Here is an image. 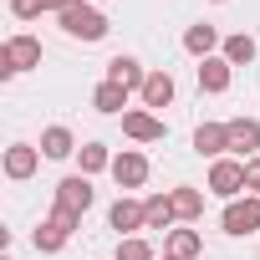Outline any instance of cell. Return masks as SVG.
I'll return each instance as SVG.
<instances>
[{
  "mask_svg": "<svg viewBox=\"0 0 260 260\" xmlns=\"http://www.w3.org/2000/svg\"><path fill=\"white\" fill-rule=\"evenodd\" d=\"M122 133L133 143H158L169 127H164V117H153L148 107H138V112H122Z\"/></svg>",
  "mask_w": 260,
  "mask_h": 260,
  "instance_id": "30bf717a",
  "label": "cell"
},
{
  "mask_svg": "<svg viewBox=\"0 0 260 260\" xmlns=\"http://www.w3.org/2000/svg\"><path fill=\"white\" fill-rule=\"evenodd\" d=\"M77 224H82L77 214H67V209H51V214L41 219V230H36V250L56 255V250H61V245H67V240L77 235Z\"/></svg>",
  "mask_w": 260,
  "mask_h": 260,
  "instance_id": "5b68a950",
  "label": "cell"
},
{
  "mask_svg": "<svg viewBox=\"0 0 260 260\" xmlns=\"http://www.w3.org/2000/svg\"><path fill=\"white\" fill-rule=\"evenodd\" d=\"M245 194H260V158H245Z\"/></svg>",
  "mask_w": 260,
  "mask_h": 260,
  "instance_id": "484cf974",
  "label": "cell"
},
{
  "mask_svg": "<svg viewBox=\"0 0 260 260\" xmlns=\"http://www.w3.org/2000/svg\"><path fill=\"white\" fill-rule=\"evenodd\" d=\"M107 82H117V87H127V92H143V82H148V72H143V61L138 56H112L107 61Z\"/></svg>",
  "mask_w": 260,
  "mask_h": 260,
  "instance_id": "4fadbf2b",
  "label": "cell"
},
{
  "mask_svg": "<svg viewBox=\"0 0 260 260\" xmlns=\"http://www.w3.org/2000/svg\"><path fill=\"white\" fill-rule=\"evenodd\" d=\"M107 224L117 230V240H127L133 230H148V214H143V204H138V199H127V194H117V204L107 209Z\"/></svg>",
  "mask_w": 260,
  "mask_h": 260,
  "instance_id": "52a82bcc",
  "label": "cell"
},
{
  "mask_svg": "<svg viewBox=\"0 0 260 260\" xmlns=\"http://www.w3.org/2000/svg\"><path fill=\"white\" fill-rule=\"evenodd\" d=\"M77 153V138H72V127H46L41 133V158H72Z\"/></svg>",
  "mask_w": 260,
  "mask_h": 260,
  "instance_id": "e0dca14e",
  "label": "cell"
},
{
  "mask_svg": "<svg viewBox=\"0 0 260 260\" xmlns=\"http://www.w3.org/2000/svg\"><path fill=\"white\" fill-rule=\"evenodd\" d=\"M214 46H224V41H219V31H214L209 21H199V26H189V31H184V51H189V56H199V61H204V56H214Z\"/></svg>",
  "mask_w": 260,
  "mask_h": 260,
  "instance_id": "5bb4252c",
  "label": "cell"
},
{
  "mask_svg": "<svg viewBox=\"0 0 260 260\" xmlns=\"http://www.w3.org/2000/svg\"><path fill=\"white\" fill-rule=\"evenodd\" d=\"M41 6H46V11H51V16H61V11H67V6H72V0H41Z\"/></svg>",
  "mask_w": 260,
  "mask_h": 260,
  "instance_id": "4316f807",
  "label": "cell"
},
{
  "mask_svg": "<svg viewBox=\"0 0 260 260\" xmlns=\"http://www.w3.org/2000/svg\"><path fill=\"white\" fill-rule=\"evenodd\" d=\"M56 21H61V31H67L72 41H102V36H107V16L92 11L87 0H72V6H67Z\"/></svg>",
  "mask_w": 260,
  "mask_h": 260,
  "instance_id": "6da1fadb",
  "label": "cell"
},
{
  "mask_svg": "<svg viewBox=\"0 0 260 260\" xmlns=\"http://www.w3.org/2000/svg\"><path fill=\"white\" fill-rule=\"evenodd\" d=\"M6 260H11V255H6Z\"/></svg>",
  "mask_w": 260,
  "mask_h": 260,
  "instance_id": "f1b7e54d",
  "label": "cell"
},
{
  "mask_svg": "<svg viewBox=\"0 0 260 260\" xmlns=\"http://www.w3.org/2000/svg\"><path fill=\"white\" fill-rule=\"evenodd\" d=\"M230 77H235V67L224 61V56H204L199 61V92H230Z\"/></svg>",
  "mask_w": 260,
  "mask_h": 260,
  "instance_id": "7c38bea8",
  "label": "cell"
},
{
  "mask_svg": "<svg viewBox=\"0 0 260 260\" xmlns=\"http://www.w3.org/2000/svg\"><path fill=\"white\" fill-rule=\"evenodd\" d=\"M224 127H230V153L260 158V122H255V117H230Z\"/></svg>",
  "mask_w": 260,
  "mask_h": 260,
  "instance_id": "9c48e42d",
  "label": "cell"
},
{
  "mask_svg": "<svg viewBox=\"0 0 260 260\" xmlns=\"http://www.w3.org/2000/svg\"><path fill=\"white\" fill-rule=\"evenodd\" d=\"M36 164H41V148H31V143H11L6 148V174L11 179H31Z\"/></svg>",
  "mask_w": 260,
  "mask_h": 260,
  "instance_id": "9a60e30c",
  "label": "cell"
},
{
  "mask_svg": "<svg viewBox=\"0 0 260 260\" xmlns=\"http://www.w3.org/2000/svg\"><path fill=\"white\" fill-rule=\"evenodd\" d=\"M41 11H46L41 0H11V16H16V21H36Z\"/></svg>",
  "mask_w": 260,
  "mask_h": 260,
  "instance_id": "d4e9b609",
  "label": "cell"
},
{
  "mask_svg": "<svg viewBox=\"0 0 260 260\" xmlns=\"http://www.w3.org/2000/svg\"><path fill=\"white\" fill-rule=\"evenodd\" d=\"M77 158H82V174H87V179H92V174H102V169H112L107 143H82V148H77Z\"/></svg>",
  "mask_w": 260,
  "mask_h": 260,
  "instance_id": "603a6c76",
  "label": "cell"
},
{
  "mask_svg": "<svg viewBox=\"0 0 260 260\" xmlns=\"http://www.w3.org/2000/svg\"><path fill=\"white\" fill-rule=\"evenodd\" d=\"M92 107H97V112H107V117H122V107H127V87H117V82H97Z\"/></svg>",
  "mask_w": 260,
  "mask_h": 260,
  "instance_id": "ac0fdd59",
  "label": "cell"
},
{
  "mask_svg": "<svg viewBox=\"0 0 260 260\" xmlns=\"http://www.w3.org/2000/svg\"><path fill=\"white\" fill-rule=\"evenodd\" d=\"M112 179H117V189H143L148 184V158L133 153V148H122L112 158Z\"/></svg>",
  "mask_w": 260,
  "mask_h": 260,
  "instance_id": "ba28073f",
  "label": "cell"
},
{
  "mask_svg": "<svg viewBox=\"0 0 260 260\" xmlns=\"http://www.w3.org/2000/svg\"><path fill=\"white\" fill-rule=\"evenodd\" d=\"M219 56H224L230 67H250V61H255V36H245V31H235V36H224V46H219Z\"/></svg>",
  "mask_w": 260,
  "mask_h": 260,
  "instance_id": "d6986e66",
  "label": "cell"
},
{
  "mask_svg": "<svg viewBox=\"0 0 260 260\" xmlns=\"http://www.w3.org/2000/svg\"><path fill=\"white\" fill-rule=\"evenodd\" d=\"M169 255H179V260H199V255H204L199 230H169Z\"/></svg>",
  "mask_w": 260,
  "mask_h": 260,
  "instance_id": "ffe728a7",
  "label": "cell"
},
{
  "mask_svg": "<svg viewBox=\"0 0 260 260\" xmlns=\"http://www.w3.org/2000/svg\"><path fill=\"white\" fill-rule=\"evenodd\" d=\"M240 189H245V158H214V169H209V194L240 199Z\"/></svg>",
  "mask_w": 260,
  "mask_h": 260,
  "instance_id": "8992f818",
  "label": "cell"
},
{
  "mask_svg": "<svg viewBox=\"0 0 260 260\" xmlns=\"http://www.w3.org/2000/svg\"><path fill=\"white\" fill-rule=\"evenodd\" d=\"M92 199H97V189H92L87 174H67V179L56 184V209H67V214H77V219L92 209Z\"/></svg>",
  "mask_w": 260,
  "mask_h": 260,
  "instance_id": "277c9868",
  "label": "cell"
},
{
  "mask_svg": "<svg viewBox=\"0 0 260 260\" xmlns=\"http://www.w3.org/2000/svg\"><path fill=\"white\" fill-rule=\"evenodd\" d=\"M31 67H41V41L36 36H11L6 46H0V77H16V72H31Z\"/></svg>",
  "mask_w": 260,
  "mask_h": 260,
  "instance_id": "7a4b0ae2",
  "label": "cell"
},
{
  "mask_svg": "<svg viewBox=\"0 0 260 260\" xmlns=\"http://www.w3.org/2000/svg\"><path fill=\"white\" fill-rule=\"evenodd\" d=\"M219 230H224V235H255V230H260V194L230 199L224 214H219Z\"/></svg>",
  "mask_w": 260,
  "mask_h": 260,
  "instance_id": "3957f363",
  "label": "cell"
},
{
  "mask_svg": "<svg viewBox=\"0 0 260 260\" xmlns=\"http://www.w3.org/2000/svg\"><path fill=\"white\" fill-rule=\"evenodd\" d=\"M164 260H179V255H169V250H164Z\"/></svg>",
  "mask_w": 260,
  "mask_h": 260,
  "instance_id": "83f0119b",
  "label": "cell"
},
{
  "mask_svg": "<svg viewBox=\"0 0 260 260\" xmlns=\"http://www.w3.org/2000/svg\"><path fill=\"white\" fill-rule=\"evenodd\" d=\"M143 214H148V230H169V224L179 219L169 194H153V199H143Z\"/></svg>",
  "mask_w": 260,
  "mask_h": 260,
  "instance_id": "7402d4cb",
  "label": "cell"
},
{
  "mask_svg": "<svg viewBox=\"0 0 260 260\" xmlns=\"http://www.w3.org/2000/svg\"><path fill=\"white\" fill-rule=\"evenodd\" d=\"M138 97H143L148 112H153V107H169V102H174V77H169V72H148V82H143Z\"/></svg>",
  "mask_w": 260,
  "mask_h": 260,
  "instance_id": "2e32d148",
  "label": "cell"
},
{
  "mask_svg": "<svg viewBox=\"0 0 260 260\" xmlns=\"http://www.w3.org/2000/svg\"><path fill=\"white\" fill-rule=\"evenodd\" d=\"M194 153L224 158V153H230V127H224V122H199V127H194Z\"/></svg>",
  "mask_w": 260,
  "mask_h": 260,
  "instance_id": "8fae6325",
  "label": "cell"
},
{
  "mask_svg": "<svg viewBox=\"0 0 260 260\" xmlns=\"http://www.w3.org/2000/svg\"><path fill=\"white\" fill-rule=\"evenodd\" d=\"M169 199H174V214H179V219H199V214H204V194L189 189V184H179Z\"/></svg>",
  "mask_w": 260,
  "mask_h": 260,
  "instance_id": "44dd1931",
  "label": "cell"
},
{
  "mask_svg": "<svg viewBox=\"0 0 260 260\" xmlns=\"http://www.w3.org/2000/svg\"><path fill=\"white\" fill-rule=\"evenodd\" d=\"M117 260H158V255H153V245H148V240L127 235V240H117Z\"/></svg>",
  "mask_w": 260,
  "mask_h": 260,
  "instance_id": "cb8c5ba5",
  "label": "cell"
}]
</instances>
